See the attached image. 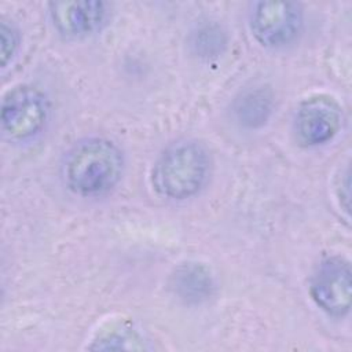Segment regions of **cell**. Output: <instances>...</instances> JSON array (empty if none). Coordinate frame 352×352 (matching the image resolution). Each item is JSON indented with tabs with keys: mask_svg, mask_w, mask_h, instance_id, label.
Instances as JSON below:
<instances>
[{
	"mask_svg": "<svg viewBox=\"0 0 352 352\" xmlns=\"http://www.w3.org/2000/svg\"><path fill=\"white\" fill-rule=\"evenodd\" d=\"M122 170L124 155L120 147L103 138H89L76 143L63 164L67 187L81 197L109 192L120 182Z\"/></svg>",
	"mask_w": 352,
	"mask_h": 352,
	"instance_id": "obj_1",
	"label": "cell"
},
{
	"mask_svg": "<svg viewBox=\"0 0 352 352\" xmlns=\"http://www.w3.org/2000/svg\"><path fill=\"white\" fill-rule=\"evenodd\" d=\"M210 160L206 148L195 140H179L157 158L151 183L155 191L169 199L195 195L206 183Z\"/></svg>",
	"mask_w": 352,
	"mask_h": 352,
	"instance_id": "obj_2",
	"label": "cell"
},
{
	"mask_svg": "<svg viewBox=\"0 0 352 352\" xmlns=\"http://www.w3.org/2000/svg\"><path fill=\"white\" fill-rule=\"evenodd\" d=\"M48 120V102L36 87L22 84L11 88L1 102L3 132L15 142L37 136Z\"/></svg>",
	"mask_w": 352,
	"mask_h": 352,
	"instance_id": "obj_3",
	"label": "cell"
},
{
	"mask_svg": "<svg viewBox=\"0 0 352 352\" xmlns=\"http://www.w3.org/2000/svg\"><path fill=\"white\" fill-rule=\"evenodd\" d=\"M249 25L261 45L282 48L300 36L304 25L302 8L294 1H257L252 6Z\"/></svg>",
	"mask_w": 352,
	"mask_h": 352,
	"instance_id": "obj_4",
	"label": "cell"
},
{
	"mask_svg": "<svg viewBox=\"0 0 352 352\" xmlns=\"http://www.w3.org/2000/svg\"><path fill=\"white\" fill-rule=\"evenodd\" d=\"M352 272L342 257H329L315 270L309 280V294L326 314L341 318L351 309Z\"/></svg>",
	"mask_w": 352,
	"mask_h": 352,
	"instance_id": "obj_5",
	"label": "cell"
},
{
	"mask_svg": "<svg viewBox=\"0 0 352 352\" xmlns=\"http://www.w3.org/2000/svg\"><path fill=\"white\" fill-rule=\"evenodd\" d=\"M342 124L338 102L327 95H315L298 106L294 118L297 140L304 146L324 144L331 140Z\"/></svg>",
	"mask_w": 352,
	"mask_h": 352,
	"instance_id": "obj_6",
	"label": "cell"
},
{
	"mask_svg": "<svg viewBox=\"0 0 352 352\" xmlns=\"http://www.w3.org/2000/svg\"><path fill=\"white\" fill-rule=\"evenodd\" d=\"M48 7L54 28L69 38H80L95 33L107 16V4L96 0L54 1Z\"/></svg>",
	"mask_w": 352,
	"mask_h": 352,
	"instance_id": "obj_7",
	"label": "cell"
},
{
	"mask_svg": "<svg viewBox=\"0 0 352 352\" xmlns=\"http://www.w3.org/2000/svg\"><path fill=\"white\" fill-rule=\"evenodd\" d=\"M170 286L175 294L186 302H201L212 296L214 282L205 265L186 263L179 265L172 274Z\"/></svg>",
	"mask_w": 352,
	"mask_h": 352,
	"instance_id": "obj_8",
	"label": "cell"
},
{
	"mask_svg": "<svg viewBox=\"0 0 352 352\" xmlns=\"http://www.w3.org/2000/svg\"><path fill=\"white\" fill-rule=\"evenodd\" d=\"M272 111V96L264 88L243 92L234 104L236 120L250 128L263 125Z\"/></svg>",
	"mask_w": 352,
	"mask_h": 352,
	"instance_id": "obj_9",
	"label": "cell"
},
{
	"mask_svg": "<svg viewBox=\"0 0 352 352\" xmlns=\"http://www.w3.org/2000/svg\"><path fill=\"white\" fill-rule=\"evenodd\" d=\"M142 341L136 330L126 326H116L103 331L96 340L92 349H138Z\"/></svg>",
	"mask_w": 352,
	"mask_h": 352,
	"instance_id": "obj_10",
	"label": "cell"
},
{
	"mask_svg": "<svg viewBox=\"0 0 352 352\" xmlns=\"http://www.w3.org/2000/svg\"><path fill=\"white\" fill-rule=\"evenodd\" d=\"M0 37H1V66L6 67L16 54V50L19 47V34L12 25L3 21L0 25Z\"/></svg>",
	"mask_w": 352,
	"mask_h": 352,
	"instance_id": "obj_11",
	"label": "cell"
}]
</instances>
